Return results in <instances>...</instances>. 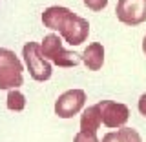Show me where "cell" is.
I'll return each mask as SVG.
<instances>
[{
  "instance_id": "1",
  "label": "cell",
  "mask_w": 146,
  "mask_h": 142,
  "mask_svg": "<svg viewBox=\"0 0 146 142\" xmlns=\"http://www.w3.org/2000/svg\"><path fill=\"white\" fill-rule=\"evenodd\" d=\"M40 51H42V57L46 60H51L58 67H75L82 60L79 53L66 51L62 48L60 36L55 35V33H49L44 36L42 44H40Z\"/></svg>"
},
{
  "instance_id": "2",
  "label": "cell",
  "mask_w": 146,
  "mask_h": 142,
  "mask_svg": "<svg viewBox=\"0 0 146 142\" xmlns=\"http://www.w3.org/2000/svg\"><path fill=\"white\" fill-rule=\"evenodd\" d=\"M24 66L17 55L6 48H0V89H17L22 86Z\"/></svg>"
},
{
  "instance_id": "3",
  "label": "cell",
  "mask_w": 146,
  "mask_h": 142,
  "mask_svg": "<svg viewBox=\"0 0 146 142\" xmlns=\"http://www.w3.org/2000/svg\"><path fill=\"white\" fill-rule=\"evenodd\" d=\"M22 57H24L26 67L29 71L31 79L36 82H44L51 79V64H49L46 58L42 57V51H40V44L36 42H27L22 49Z\"/></svg>"
},
{
  "instance_id": "4",
  "label": "cell",
  "mask_w": 146,
  "mask_h": 142,
  "mask_svg": "<svg viewBox=\"0 0 146 142\" xmlns=\"http://www.w3.org/2000/svg\"><path fill=\"white\" fill-rule=\"evenodd\" d=\"M58 33H60V36L70 46H79L82 42H86V38H88L90 24H88L86 18L75 15V13L71 11L70 15H68V18L64 20V26Z\"/></svg>"
},
{
  "instance_id": "5",
  "label": "cell",
  "mask_w": 146,
  "mask_h": 142,
  "mask_svg": "<svg viewBox=\"0 0 146 142\" xmlns=\"http://www.w3.org/2000/svg\"><path fill=\"white\" fill-rule=\"evenodd\" d=\"M115 13L119 22L126 26H139L146 20V0H119Z\"/></svg>"
},
{
  "instance_id": "6",
  "label": "cell",
  "mask_w": 146,
  "mask_h": 142,
  "mask_svg": "<svg viewBox=\"0 0 146 142\" xmlns=\"http://www.w3.org/2000/svg\"><path fill=\"white\" fill-rule=\"evenodd\" d=\"M84 102H86L84 91L70 89L57 98V102H55V115H58L60 118H71L84 108Z\"/></svg>"
},
{
  "instance_id": "7",
  "label": "cell",
  "mask_w": 146,
  "mask_h": 142,
  "mask_svg": "<svg viewBox=\"0 0 146 142\" xmlns=\"http://www.w3.org/2000/svg\"><path fill=\"white\" fill-rule=\"evenodd\" d=\"M100 113H102V124L108 127H122L130 118L128 106L113 100H100Z\"/></svg>"
},
{
  "instance_id": "8",
  "label": "cell",
  "mask_w": 146,
  "mask_h": 142,
  "mask_svg": "<svg viewBox=\"0 0 146 142\" xmlns=\"http://www.w3.org/2000/svg\"><path fill=\"white\" fill-rule=\"evenodd\" d=\"M102 124V113H100V104L86 108L80 115V131L82 133H97V129Z\"/></svg>"
},
{
  "instance_id": "9",
  "label": "cell",
  "mask_w": 146,
  "mask_h": 142,
  "mask_svg": "<svg viewBox=\"0 0 146 142\" xmlns=\"http://www.w3.org/2000/svg\"><path fill=\"white\" fill-rule=\"evenodd\" d=\"M71 13V9L62 7V6H51L42 13V24L53 31H60L64 26V20Z\"/></svg>"
},
{
  "instance_id": "10",
  "label": "cell",
  "mask_w": 146,
  "mask_h": 142,
  "mask_svg": "<svg viewBox=\"0 0 146 142\" xmlns=\"http://www.w3.org/2000/svg\"><path fill=\"white\" fill-rule=\"evenodd\" d=\"M82 62L86 64V67L91 71H99L104 64V48L100 42H93L82 53Z\"/></svg>"
},
{
  "instance_id": "11",
  "label": "cell",
  "mask_w": 146,
  "mask_h": 142,
  "mask_svg": "<svg viewBox=\"0 0 146 142\" xmlns=\"http://www.w3.org/2000/svg\"><path fill=\"white\" fill-rule=\"evenodd\" d=\"M7 108L11 111H22L26 108V97L18 89H9L7 93Z\"/></svg>"
},
{
  "instance_id": "12",
  "label": "cell",
  "mask_w": 146,
  "mask_h": 142,
  "mask_svg": "<svg viewBox=\"0 0 146 142\" xmlns=\"http://www.w3.org/2000/svg\"><path fill=\"white\" fill-rule=\"evenodd\" d=\"M115 133H117L119 142H143L141 135L137 133L133 127H126V126H122L119 131H115Z\"/></svg>"
},
{
  "instance_id": "13",
  "label": "cell",
  "mask_w": 146,
  "mask_h": 142,
  "mask_svg": "<svg viewBox=\"0 0 146 142\" xmlns=\"http://www.w3.org/2000/svg\"><path fill=\"white\" fill-rule=\"evenodd\" d=\"M84 6L91 9V11H102L104 7L108 6V0H82Z\"/></svg>"
},
{
  "instance_id": "14",
  "label": "cell",
  "mask_w": 146,
  "mask_h": 142,
  "mask_svg": "<svg viewBox=\"0 0 146 142\" xmlns=\"http://www.w3.org/2000/svg\"><path fill=\"white\" fill-rule=\"evenodd\" d=\"M73 142H100V140L97 139V133H82V131H79Z\"/></svg>"
},
{
  "instance_id": "15",
  "label": "cell",
  "mask_w": 146,
  "mask_h": 142,
  "mask_svg": "<svg viewBox=\"0 0 146 142\" xmlns=\"http://www.w3.org/2000/svg\"><path fill=\"white\" fill-rule=\"evenodd\" d=\"M139 113L143 117H146V93H143L139 98Z\"/></svg>"
},
{
  "instance_id": "16",
  "label": "cell",
  "mask_w": 146,
  "mask_h": 142,
  "mask_svg": "<svg viewBox=\"0 0 146 142\" xmlns=\"http://www.w3.org/2000/svg\"><path fill=\"white\" fill-rule=\"evenodd\" d=\"M102 142H119L117 133H115V131H110V133H106V135L102 137Z\"/></svg>"
},
{
  "instance_id": "17",
  "label": "cell",
  "mask_w": 146,
  "mask_h": 142,
  "mask_svg": "<svg viewBox=\"0 0 146 142\" xmlns=\"http://www.w3.org/2000/svg\"><path fill=\"white\" fill-rule=\"evenodd\" d=\"M143 51H144V55H146V35H144V38H143Z\"/></svg>"
}]
</instances>
